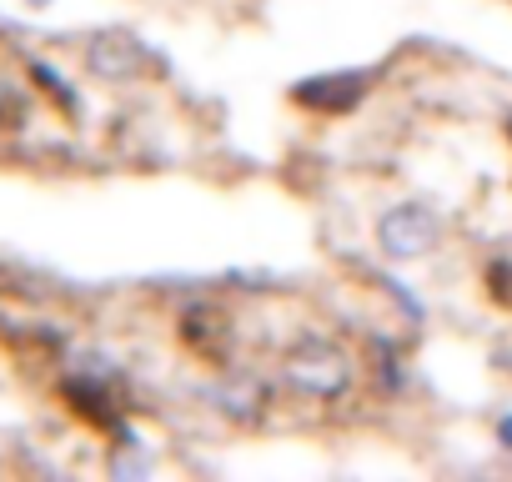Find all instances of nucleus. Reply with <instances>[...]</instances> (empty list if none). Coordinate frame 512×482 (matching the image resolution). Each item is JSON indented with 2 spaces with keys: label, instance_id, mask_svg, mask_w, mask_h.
<instances>
[{
  "label": "nucleus",
  "instance_id": "nucleus-6",
  "mask_svg": "<svg viewBox=\"0 0 512 482\" xmlns=\"http://www.w3.org/2000/svg\"><path fill=\"white\" fill-rule=\"evenodd\" d=\"M497 442L512 452V412H507V417H497Z\"/></svg>",
  "mask_w": 512,
  "mask_h": 482
},
{
  "label": "nucleus",
  "instance_id": "nucleus-5",
  "mask_svg": "<svg viewBox=\"0 0 512 482\" xmlns=\"http://www.w3.org/2000/svg\"><path fill=\"white\" fill-rule=\"evenodd\" d=\"M181 332H186V342L206 357V362H231V342H236V322L231 317H221L216 307H186V317H181Z\"/></svg>",
  "mask_w": 512,
  "mask_h": 482
},
{
  "label": "nucleus",
  "instance_id": "nucleus-2",
  "mask_svg": "<svg viewBox=\"0 0 512 482\" xmlns=\"http://www.w3.org/2000/svg\"><path fill=\"white\" fill-rule=\"evenodd\" d=\"M372 241L377 252L397 267H412V262H427L447 247V216L427 201H397L377 216L372 226Z\"/></svg>",
  "mask_w": 512,
  "mask_h": 482
},
{
  "label": "nucleus",
  "instance_id": "nucleus-4",
  "mask_svg": "<svg viewBox=\"0 0 512 482\" xmlns=\"http://www.w3.org/2000/svg\"><path fill=\"white\" fill-rule=\"evenodd\" d=\"M81 61H86V71H91L96 81H106V86H131V81H141V76L151 71V56H146V46H141L131 31H96V36L81 46Z\"/></svg>",
  "mask_w": 512,
  "mask_h": 482
},
{
  "label": "nucleus",
  "instance_id": "nucleus-3",
  "mask_svg": "<svg viewBox=\"0 0 512 482\" xmlns=\"http://www.w3.org/2000/svg\"><path fill=\"white\" fill-rule=\"evenodd\" d=\"M272 397H277L272 377H262L256 367H236V362H221L216 377L206 382V407L236 432L262 427L272 417Z\"/></svg>",
  "mask_w": 512,
  "mask_h": 482
},
{
  "label": "nucleus",
  "instance_id": "nucleus-1",
  "mask_svg": "<svg viewBox=\"0 0 512 482\" xmlns=\"http://www.w3.org/2000/svg\"><path fill=\"white\" fill-rule=\"evenodd\" d=\"M357 382H362V367H357L352 347H342L337 337H322V332L287 342L277 357V387L302 402H317V407L347 402L357 392Z\"/></svg>",
  "mask_w": 512,
  "mask_h": 482
},
{
  "label": "nucleus",
  "instance_id": "nucleus-7",
  "mask_svg": "<svg viewBox=\"0 0 512 482\" xmlns=\"http://www.w3.org/2000/svg\"><path fill=\"white\" fill-rule=\"evenodd\" d=\"M6 106H11V91H6V81H0V116H6Z\"/></svg>",
  "mask_w": 512,
  "mask_h": 482
}]
</instances>
